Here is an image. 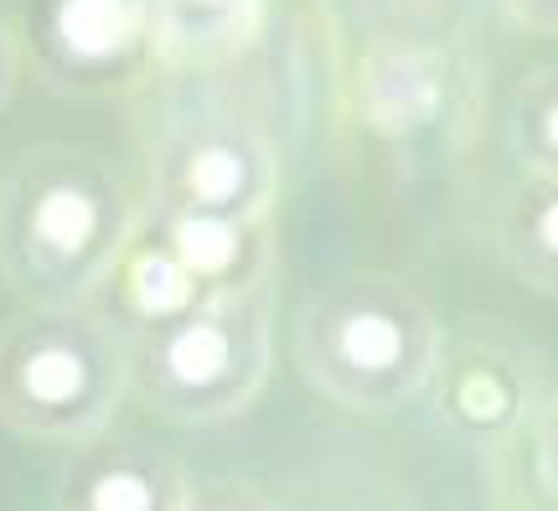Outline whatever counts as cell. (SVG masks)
Listing matches in <instances>:
<instances>
[{
	"mask_svg": "<svg viewBox=\"0 0 558 511\" xmlns=\"http://www.w3.org/2000/svg\"><path fill=\"white\" fill-rule=\"evenodd\" d=\"M492 5L533 37H558V0H492Z\"/></svg>",
	"mask_w": 558,
	"mask_h": 511,
	"instance_id": "5bb4252c",
	"label": "cell"
},
{
	"mask_svg": "<svg viewBox=\"0 0 558 511\" xmlns=\"http://www.w3.org/2000/svg\"><path fill=\"white\" fill-rule=\"evenodd\" d=\"M497 254L507 275L558 300V177H522L497 212Z\"/></svg>",
	"mask_w": 558,
	"mask_h": 511,
	"instance_id": "7c38bea8",
	"label": "cell"
},
{
	"mask_svg": "<svg viewBox=\"0 0 558 511\" xmlns=\"http://www.w3.org/2000/svg\"><path fill=\"white\" fill-rule=\"evenodd\" d=\"M130 393V336L88 305L16 311L0 362L5 429L37 445H94Z\"/></svg>",
	"mask_w": 558,
	"mask_h": 511,
	"instance_id": "3957f363",
	"label": "cell"
},
{
	"mask_svg": "<svg viewBox=\"0 0 558 511\" xmlns=\"http://www.w3.org/2000/svg\"><path fill=\"white\" fill-rule=\"evenodd\" d=\"M11 41L32 78L83 99L124 94L160 68L140 0H21Z\"/></svg>",
	"mask_w": 558,
	"mask_h": 511,
	"instance_id": "8992f818",
	"label": "cell"
},
{
	"mask_svg": "<svg viewBox=\"0 0 558 511\" xmlns=\"http://www.w3.org/2000/svg\"><path fill=\"white\" fill-rule=\"evenodd\" d=\"M104 295H114V320H120L124 331L166 326V320H177V315L197 311L202 300H213L197 279L186 275V264L166 248V238H160L150 222H145V233L135 238V248L124 254L120 275L109 279Z\"/></svg>",
	"mask_w": 558,
	"mask_h": 511,
	"instance_id": "8fae6325",
	"label": "cell"
},
{
	"mask_svg": "<svg viewBox=\"0 0 558 511\" xmlns=\"http://www.w3.org/2000/svg\"><path fill=\"white\" fill-rule=\"evenodd\" d=\"M439 409L460 429H507L533 398V373L512 346L501 341H456L439 352L435 367Z\"/></svg>",
	"mask_w": 558,
	"mask_h": 511,
	"instance_id": "9c48e42d",
	"label": "cell"
},
{
	"mask_svg": "<svg viewBox=\"0 0 558 511\" xmlns=\"http://www.w3.org/2000/svg\"><path fill=\"white\" fill-rule=\"evenodd\" d=\"M130 336V393L171 424H222L269 382L275 362V284L213 295L166 326Z\"/></svg>",
	"mask_w": 558,
	"mask_h": 511,
	"instance_id": "277c9868",
	"label": "cell"
},
{
	"mask_svg": "<svg viewBox=\"0 0 558 511\" xmlns=\"http://www.w3.org/2000/svg\"><path fill=\"white\" fill-rule=\"evenodd\" d=\"M197 496L171 454L124 439L83 445V460L62 486L58 511H192Z\"/></svg>",
	"mask_w": 558,
	"mask_h": 511,
	"instance_id": "ba28073f",
	"label": "cell"
},
{
	"mask_svg": "<svg viewBox=\"0 0 558 511\" xmlns=\"http://www.w3.org/2000/svg\"><path fill=\"white\" fill-rule=\"evenodd\" d=\"M150 222V192L114 156L78 139H37L0 181V275L21 311L88 305L120 275Z\"/></svg>",
	"mask_w": 558,
	"mask_h": 511,
	"instance_id": "6da1fadb",
	"label": "cell"
},
{
	"mask_svg": "<svg viewBox=\"0 0 558 511\" xmlns=\"http://www.w3.org/2000/svg\"><path fill=\"white\" fill-rule=\"evenodd\" d=\"M145 192L160 212L275 217L279 145L254 114L207 104L177 114L145 150Z\"/></svg>",
	"mask_w": 558,
	"mask_h": 511,
	"instance_id": "5b68a950",
	"label": "cell"
},
{
	"mask_svg": "<svg viewBox=\"0 0 558 511\" xmlns=\"http://www.w3.org/2000/svg\"><path fill=\"white\" fill-rule=\"evenodd\" d=\"M507 150L522 177H558V62H543L507 99Z\"/></svg>",
	"mask_w": 558,
	"mask_h": 511,
	"instance_id": "4fadbf2b",
	"label": "cell"
},
{
	"mask_svg": "<svg viewBox=\"0 0 558 511\" xmlns=\"http://www.w3.org/2000/svg\"><path fill=\"white\" fill-rule=\"evenodd\" d=\"M192 511H275L264 496L243 491V486H222V491L202 496V501H192Z\"/></svg>",
	"mask_w": 558,
	"mask_h": 511,
	"instance_id": "2e32d148",
	"label": "cell"
},
{
	"mask_svg": "<svg viewBox=\"0 0 558 511\" xmlns=\"http://www.w3.org/2000/svg\"><path fill=\"white\" fill-rule=\"evenodd\" d=\"M150 228L186 264L207 295H248L269 290L279 269L275 217H228V212H160L150 207Z\"/></svg>",
	"mask_w": 558,
	"mask_h": 511,
	"instance_id": "52a82bcc",
	"label": "cell"
},
{
	"mask_svg": "<svg viewBox=\"0 0 558 511\" xmlns=\"http://www.w3.org/2000/svg\"><path fill=\"white\" fill-rule=\"evenodd\" d=\"M538 480H543V491L558 501V398L538 418Z\"/></svg>",
	"mask_w": 558,
	"mask_h": 511,
	"instance_id": "9a60e30c",
	"label": "cell"
},
{
	"mask_svg": "<svg viewBox=\"0 0 558 511\" xmlns=\"http://www.w3.org/2000/svg\"><path fill=\"white\" fill-rule=\"evenodd\" d=\"M439 315L409 279L362 269L320 284L295 315V367L326 403L393 413L435 382Z\"/></svg>",
	"mask_w": 558,
	"mask_h": 511,
	"instance_id": "7a4b0ae2",
	"label": "cell"
},
{
	"mask_svg": "<svg viewBox=\"0 0 558 511\" xmlns=\"http://www.w3.org/2000/svg\"><path fill=\"white\" fill-rule=\"evenodd\" d=\"M160 68H218L264 26V0H140Z\"/></svg>",
	"mask_w": 558,
	"mask_h": 511,
	"instance_id": "30bf717a",
	"label": "cell"
}]
</instances>
